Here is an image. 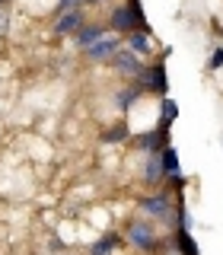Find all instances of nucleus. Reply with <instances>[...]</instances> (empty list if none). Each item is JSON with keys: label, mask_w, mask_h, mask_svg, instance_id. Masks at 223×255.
<instances>
[{"label": "nucleus", "mask_w": 223, "mask_h": 255, "mask_svg": "<svg viewBox=\"0 0 223 255\" xmlns=\"http://www.w3.org/2000/svg\"><path fill=\"white\" fill-rule=\"evenodd\" d=\"M137 86H140V90L156 93V96H166V86H169V80H166V67H163V64H156V67H143V74L137 77Z\"/></svg>", "instance_id": "obj_1"}, {"label": "nucleus", "mask_w": 223, "mask_h": 255, "mask_svg": "<svg viewBox=\"0 0 223 255\" xmlns=\"http://www.w3.org/2000/svg\"><path fill=\"white\" fill-rule=\"evenodd\" d=\"M112 64H115V70H121L127 77H140L143 67H140V58L131 51V48H118L115 54H112Z\"/></svg>", "instance_id": "obj_2"}, {"label": "nucleus", "mask_w": 223, "mask_h": 255, "mask_svg": "<svg viewBox=\"0 0 223 255\" xmlns=\"http://www.w3.org/2000/svg\"><path fill=\"white\" fill-rule=\"evenodd\" d=\"M166 140H169V128H153V131H147V134L137 137V147L147 150V153H156V150L166 147Z\"/></svg>", "instance_id": "obj_3"}, {"label": "nucleus", "mask_w": 223, "mask_h": 255, "mask_svg": "<svg viewBox=\"0 0 223 255\" xmlns=\"http://www.w3.org/2000/svg\"><path fill=\"white\" fill-rule=\"evenodd\" d=\"M115 51H118V38H115V35H102L99 42H93L90 48H86V58H93V61H109Z\"/></svg>", "instance_id": "obj_4"}, {"label": "nucleus", "mask_w": 223, "mask_h": 255, "mask_svg": "<svg viewBox=\"0 0 223 255\" xmlns=\"http://www.w3.org/2000/svg\"><path fill=\"white\" fill-rule=\"evenodd\" d=\"M80 26H83V16H80V10H70V13H61L58 16L54 32H58V35H70V32H80Z\"/></svg>", "instance_id": "obj_5"}, {"label": "nucleus", "mask_w": 223, "mask_h": 255, "mask_svg": "<svg viewBox=\"0 0 223 255\" xmlns=\"http://www.w3.org/2000/svg\"><path fill=\"white\" fill-rule=\"evenodd\" d=\"M127 236H131V243H134V246H140V249H153V243H156L153 230H150L147 223H134Z\"/></svg>", "instance_id": "obj_6"}, {"label": "nucleus", "mask_w": 223, "mask_h": 255, "mask_svg": "<svg viewBox=\"0 0 223 255\" xmlns=\"http://www.w3.org/2000/svg\"><path fill=\"white\" fill-rule=\"evenodd\" d=\"M140 207H143L147 214H153V217H166V214H169V198H166V195L143 198V201H140Z\"/></svg>", "instance_id": "obj_7"}, {"label": "nucleus", "mask_w": 223, "mask_h": 255, "mask_svg": "<svg viewBox=\"0 0 223 255\" xmlns=\"http://www.w3.org/2000/svg\"><path fill=\"white\" fill-rule=\"evenodd\" d=\"M112 29H118V32H134V16H131V10H127V3L118 6V10L112 13Z\"/></svg>", "instance_id": "obj_8"}, {"label": "nucleus", "mask_w": 223, "mask_h": 255, "mask_svg": "<svg viewBox=\"0 0 223 255\" xmlns=\"http://www.w3.org/2000/svg\"><path fill=\"white\" fill-rule=\"evenodd\" d=\"M163 159H159V150H156V153H150L147 156V182H150V185H159V182H163Z\"/></svg>", "instance_id": "obj_9"}, {"label": "nucleus", "mask_w": 223, "mask_h": 255, "mask_svg": "<svg viewBox=\"0 0 223 255\" xmlns=\"http://www.w3.org/2000/svg\"><path fill=\"white\" fill-rule=\"evenodd\" d=\"M127 48H131L134 54H150V35L147 32H127Z\"/></svg>", "instance_id": "obj_10"}, {"label": "nucleus", "mask_w": 223, "mask_h": 255, "mask_svg": "<svg viewBox=\"0 0 223 255\" xmlns=\"http://www.w3.org/2000/svg\"><path fill=\"white\" fill-rule=\"evenodd\" d=\"M175 118H179V106H175V99H166L159 102V128H169Z\"/></svg>", "instance_id": "obj_11"}, {"label": "nucleus", "mask_w": 223, "mask_h": 255, "mask_svg": "<svg viewBox=\"0 0 223 255\" xmlns=\"http://www.w3.org/2000/svg\"><path fill=\"white\" fill-rule=\"evenodd\" d=\"M159 159H163V172L166 175H182L179 172V153H175L172 147H163V150H159Z\"/></svg>", "instance_id": "obj_12"}, {"label": "nucleus", "mask_w": 223, "mask_h": 255, "mask_svg": "<svg viewBox=\"0 0 223 255\" xmlns=\"http://www.w3.org/2000/svg\"><path fill=\"white\" fill-rule=\"evenodd\" d=\"M102 35H106V32H102V26H80V32H77V42L83 45V48H90L93 42H99Z\"/></svg>", "instance_id": "obj_13"}, {"label": "nucleus", "mask_w": 223, "mask_h": 255, "mask_svg": "<svg viewBox=\"0 0 223 255\" xmlns=\"http://www.w3.org/2000/svg\"><path fill=\"white\" fill-rule=\"evenodd\" d=\"M127 10H131V16H134V32H147V29H150L147 16H143L140 0H127Z\"/></svg>", "instance_id": "obj_14"}, {"label": "nucleus", "mask_w": 223, "mask_h": 255, "mask_svg": "<svg viewBox=\"0 0 223 255\" xmlns=\"http://www.w3.org/2000/svg\"><path fill=\"white\" fill-rule=\"evenodd\" d=\"M175 239H179V249H182V255H198V243L191 239V233H188L185 227H182L179 233H175Z\"/></svg>", "instance_id": "obj_15"}, {"label": "nucleus", "mask_w": 223, "mask_h": 255, "mask_svg": "<svg viewBox=\"0 0 223 255\" xmlns=\"http://www.w3.org/2000/svg\"><path fill=\"white\" fill-rule=\"evenodd\" d=\"M115 246H118V236H115V233H106V236L99 239V243L93 246V255H109L112 249H115Z\"/></svg>", "instance_id": "obj_16"}, {"label": "nucleus", "mask_w": 223, "mask_h": 255, "mask_svg": "<svg viewBox=\"0 0 223 255\" xmlns=\"http://www.w3.org/2000/svg\"><path fill=\"white\" fill-rule=\"evenodd\" d=\"M127 137V125H115V128H109L106 134H102V140L106 143H118V140H124Z\"/></svg>", "instance_id": "obj_17"}, {"label": "nucleus", "mask_w": 223, "mask_h": 255, "mask_svg": "<svg viewBox=\"0 0 223 255\" xmlns=\"http://www.w3.org/2000/svg\"><path fill=\"white\" fill-rule=\"evenodd\" d=\"M137 93H140V86H134V90H124V93H118V109L127 112L131 109V102L137 99Z\"/></svg>", "instance_id": "obj_18"}, {"label": "nucleus", "mask_w": 223, "mask_h": 255, "mask_svg": "<svg viewBox=\"0 0 223 255\" xmlns=\"http://www.w3.org/2000/svg\"><path fill=\"white\" fill-rule=\"evenodd\" d=\"M207 67H211V70L223 67V48H214V54H211V58H207Z\"/></svg>", "instance_id": "obj_19"}, {"label": "nucleus", "mask_w": 223, "mask_h": 255, "mask_svg": "<svg viewBox=\"0 0 223 255\" xmlns=\"http://www.w3.org/2000/svg\"><path fill=\"white\" fill-rule=\"evenodd\" d=\"M80 3H86V0H61V3H58V13H70V10H77Z\"/></svg>", "instance_id": "obj_20"}, {"label": "nucleus", "mask_w": 223, "mask_h": 255, "mask_svg": "<svg viewBox=\"0 0 223 255\" xmlns=\"http://www.w3.org/2000/svg\"><path fill=\"white\" fill-rule=\"evenodd\" d=\"M6 26H10V13H6V10H0V32H3Z\"/></svg>", "instance_id": "obj_21"}, {"label": "nucleus", "mask_w": 223, "mask_h": 255, "mask_svg": "<svg viewBox=\"0 0 223 255\" xmlns=\"http://www.w3.org/2000/svg\"><path fill=\"white\" fill-rule=\"evenodd\" d=\"M86 3H102V0H86Z\"/></svg>", "instance_id": "obj_22"}]
</instances>
